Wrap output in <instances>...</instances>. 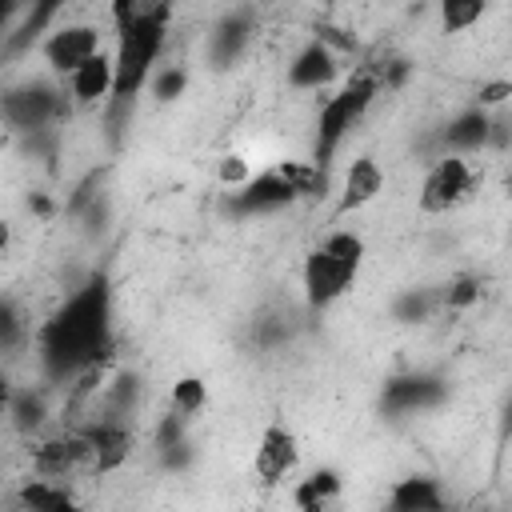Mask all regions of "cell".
Here are the masks:
<instances>
[{
	"label": "cell",
	"mask_w": 512,
	"mask_h": 512,
	"mask_svg": "<svg viewBox=\"0 0 512 512\" xmlns=\"http://www.w3.org/2000/svg\"><path fill=\"white\" fill-rule=\"evenodd\" d=\"M480 296V280L476 276H460V280H452V288L444 292V304L448 308H464V304H472Z\"/></svg>",
	"instance_id": "24"
},
{
	"label": "cell",
	"mask_w": 512,
	"mask_h": 512,
	"mask_svg": "<svg viewBox=\"0 0 512 512\" xmlns=\"http://www.w3.org/2000/svg\"><path fill=\"white\" fill-rule=\"evenodd\" d=\"M252 472L268 488L296 480V472H300V440H296V432L276 424V420L264 424V432L256 440V452H252Z\"/></svg>",
	"instance_id": "8"
},
{
	"label": "cell",
	"mask_w": 512,
	"mask_h": 512,
	"mask_svg": "<svg viewBox=\"0 0 512 512\" xmlns=\"http://www.w3.org/2000/svg\"><path fill=\"white\" fill-rule=\"evenodd\" d=\"M288 84L296 88V92H328V88H336L340 84V56L328 48V44H320L316 36L292 56V64H288Z\"/></svg>",
	"instance_id": "12"
},
{
	"label": "cell",
	"mask_w": 512,
	"mask_h": 512,
	"mask_svg": "<svg viewBox=\"0 0 512 512\" xmlns=\"http://www.w3.org/2000/svg\"><path fill=\"white\" fill-rule=\"evenodd\" d=\"M184 84H188V68H180V64H160V72H156V80H152V92H156V100H176V96L184 92Z\"/></svg>",
	"instance_id": "22"
},
{
	"label": "cell",
	"mask_w": 512,
	"mask_h": 512,
	"mask_svg": "<svg viewBox=\"0 0 512 512\" xmlns=\"http://www.w3.org/2000/svg\"><path fill=\"white\" fill-rule=\"evenodd\" d=\"M512 100V80L504 76V80H488V84H480V92H476V108H484V112H496L500 104H508Z\"/></svg>",
	"instance_id": "23"
},
{
	"label": "cell",
	"mask_w": 512,
	"mask_h": 512,
	"mask_svg": "<svg viewBox=\"0 0 512 512\" xmlns=\"http://www.w3.org/2000/svg\"><path fill=\"white\" fill-rule=\"evenodd\" d=\"M504 196H508V204H512V168L504 172Z\"/></svg>",
	"instance_id": "26"
},
{
	"label": "cell",
	"mask_w": 512,
	"mask_h": 512,
	"mask_svg": "<svg viewBox=\"0 0 512 512\" xmlns=\"http://www.w3.org/2000/svg\"><path fill=\"white\" fill-rule=\"evenodd\" d=\"M432 308V296L428 292H408L400 304H396V320H424Z\"/></svg>",
	"instance_id": "25"
},
{
	"label": "cell",
	"mask_w": 512,
	"mask_h": 512,
	"mask_svg": "<svg viewBox=\"0 0 512 512\" xmlns=\"http://www.w3.org/2000/svg\"><path fill=\"white\" fill-rule=\"evenodd\" d=\"M436 16H440V32H472L488 16V4H480V0H444L436 8Z\"/></svg>",
	"instance_id": "19"
},
{
	"label": "cell",
	"mask_w": 512,
	"mask_h": 512,
	"mask_svg": "<svg viewBox=\"0 0 512 512\" xmlns=\"http://www.w3.org/2000/svg\"><path fill=\"white\" fill-rule=\"evenodd\" d=\"M100 52H104V24L100 20H68L64 12L52 24V32L40 40V60L56 80H68L76 68H84Z\"/></svg>",
	"instance_id": "7"
},
{
	"label": "cell",
	"mask_w": 512,
	"mask_h": 512,
	"mask_svg": "<svg viewBox=\"0 0 512 512\" xmlns=\"http://www.w3.org/2000/svg\"><path fill=\"white\" fill-rule=\"evenodd\" d=\"M112 352V292L104 276L84 280L64 296V304L36 328V360L48 380H60L64 388L104 368Z\"/></svg>",
	"instance_id": "1"
},
{
	"label": "cell",
	"mask_w": 512,
	"mask_h": 512,
	"mask_svg": "<svg viewBox=\"0 0 512 512\" xmlns=\"http://www.w3.org/2000/svg\"><path fill=\"white\" fill-rule=\"evenodd\" d=\"M484 172L472 156H432V164L420 176L416 188V208L424 216H448L460 212L464 204H472L480 196Z\"/></svg>",
	"instance_id": "5"
},
{
	"label": "cell",
	"mask_w": 512,
	"mask_h": 512,
	"mask_svg": "<svg viewBox=\"0 0 512 512\" xmlns=\"http://www.w3.org/2000/svg\"><path fill=\"white\" fill-rule=\"evenodd\" d=\"M444 396V384L428 372H412V376H396L388 388H384V404L392 412H416V408H432L440 404Z\"/></svg>",
	"instance_id": "15"
},
{
	"label": "cell",
	"mask_w": 512,
	"mask_h": 512,
	"mask_svg": "<svg viewBox=\"0 0 512 512\" xmlns=\"http://www.w3.org/2000/svg\"><path fill=\"white\" fill-rule=\"evenodd\" d=\"M296 200H300L296 184L280 172V164H268L240 192H232V212L236 216H268V212H280V208H288Z\"/></svg>",
	"instance_id": "9"
},
{
	"label": "cell",
	"mask_w": 512,
	"mask_h": 512,
	"mask_svg": "<svg viewBox=\"0 0 512 512\" xmlns=\"http://www.w3.org/2000/svg\"><path fill=\"white\" fill-rule=\"evenodd\" d=\"M168 8L164 4H136L120 0L108 8V28H112V60H116V96L112 104L132 108L144 88H152L168 40Z\"/></svg>",
	"instance_id": "2"
},
{
	"label": "cell",
	"mask_w": 512,
	"mask_h": 512,
	"mask_svg": "<svg viewBox=\"0 0 512 512\" xmlns=\"http://www.w3.org/2000/svg\"><path fill=\"white\" fill-rule=\"evenodd\" d=\"M8 416H12V424H16V428L36 432V428L44 424V396H40V392H32V388L12 392V396H8Z\"/></svg>",
	"instance_id": "20"
},
{
	"label": "cell",
	"mask_w": 512,
	"mask_h": 512,
	"mask_svg": "<svg viewBox=\"0 0 512 512\" xmlns=\"http://www.w3.org/2000/svg\"><path fill=\"white\" fill-rule=\"evenodd\" d=\"M252 176H256V168H252L248 156H240V152H228V156L220 160V168H216V180H220L224 188H232V192H240Z\"/></svg>",
	"instance_id": "21"
},
{
	"label": "cell",
	"mask_w": 512,
	"mask_h": 512,
	"mask_svg": "<svg viewBox=\"0 0 512 512\" xmlns=\"http://www.w3.org/2000/svg\"><path fill=\"white\" fill-rule=\"evenodd\" d=\"M384 184H388V176H384V164L372 156V152H360V156H352L348 164H344V172H340V196H336V216H348V212H360V208H368L380 192H384Z\"/></svg>",
	"instance_id": "10"
},
{
	"label": "cell",
	"mask_w": 512,
	"mask_h": 512,
	"mask_svg": "<svg viewBox=\"0 0 512 512\" xmlns=\"http://www.w3.org/2000/svg\"><path fill=\"white\" fill-rule=\"evenodd\" d=\"M364 268V236L352 228H328L300 264V288L312 312L332 308L340 296L352 292Z\"/></svg>",
	"instance_id": "3"
},
{
	"label": "cell",
	"mask_w": 512,
	"mask_h": 512,
	"mask_svg": "<svg viewBox=\"0 0 512 512\" xmlns=\"http://www.w3.org/2000/svg\"><path fill=\"white\" fill-rule=\"evenodd\" d=\"M208 408V384L200 376H180L172 388H168V412L180 416V420H196L200 412Z\"/></svg>",
	"instance_id": "18"
},
{
	"label": "cell",
	"mask_w": 512,
	"mask_h": 512,
	"mask_svg": "<svg viewBox=\"0 0 512 512\" xmlns=\"http://www.w3.org/2000/svg\"><path fill=\"white\" fill-rule=\"evenodd\" d=\"M384 92V80L372 64H360L356 72H348L336 88L324 92L320 108H316V148L312 160L328 172L336 152L344 148V140L360 128V120L368 116V108L376 104V96Z\"/></svg>",
	"instance_id": "4"
},
{
	"label": "cell",
	"mask_w": 512,
	"mask_h": 512,
	"mask_svg": "<svg viewBox=\"0 0 512 512\" xmlns=\"http://www.w3.org/2000/svg\"><path fill=\"white\" fill-rule=\"evenodd\" d=\"M60 84L68 88L72 108H108L112 96H116V60H112V48H104L100 56H92L84 68H76Z\"/></svg>",
	"instance_id": "11"
},
{
	"label": "cell",
	"mask_w": 512,
	"mask_h": 512,
	"mask_svg": "<svg viewBox=\"0 0 512 512\" xmlns=\"http://www.w3.org/2000/svg\"><path fill=\"white\" fill-rule=\"evenodd\" d=\"M496 140V112H484V108H464L456 112L444 132H440V156H472L480 152L484 144Z\"/></svg>",
	"instance_id": "13"
},
{
	"label": "cell",
	"mask_w": 512,
	"mask_h": 512,
	"mask_svg": "<svg viewBox=\"0 0 512 512\" xmlns=\"http://www.w3.org/2000/svg\"><path fill=\"white\" fill-rule=\"evenodd\" d=\"M248 44H252V24H248L244 12H232V16H224V20L208 32V64L232 68L236 56H240Z\"/></svg>",
	"instance_id": "16"
},
{
	"label": "cell",
	"mask_w": 512,
	"mask_h": 512,
	"mask_svg": "<svg viewBox=\"0 0 512 512\" xmlns=\"http://www.w3.org/2000/svg\"><path fill=\"white\" fill-rule=\"evenodd\" d=\"M340 492H344L340 472L316 468V472H308L304 480L292 484V504H296V512H332Z\"/></svg>",
	"instance_id": "17"
},
{
	"label": "cell",
	"mask_w": 512,
	"mask_h": 512,
	"mask_svg": "<svg viewBox=\"0 0 512 512\" xmlns=\"http://www.w3.org/2000/svg\"><path fill=\"white\" fill-rule=\"evenodd\" d=\"M68 112H72V100L64 96V84L24 80V84H12L4 92V120L12 132L40 136V132L56 128Z\"/></svg>",
	"instance_id": "6"
},
{
	"label": "cell",
	"mask_w": 512,
	"mask_h": 512,
	"mask_svg": "<svg viewBox=\"0 0 512 512\" xmlns=\"http://www.w3.org/2000/svg\"><path fill=\"white\" fill-rule=\"evenodd\" d=\"M384 512H448V492L436 476L412 472V476H400L388 484Z\"/></svg>",
	"instance_id": "14"
}]
</instances>
